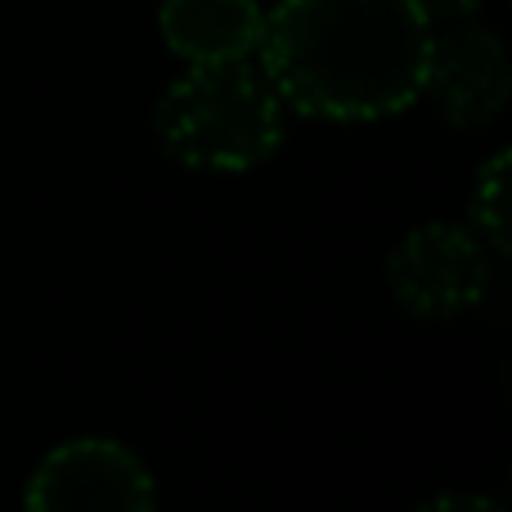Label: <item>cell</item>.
I'll use <instances>...</instances> for the list:
<instances>
[{"mask_svg": "<svg viewBox=\"0 0 512 512\" xmlns=\"http://www.w3.org/2000/svg\"><path fill=\"white\" fill-rule=\"evenodd\" d=\"M432 27L418 0H274L256 63L288 113L387 122L423 99Z\"/></svg>", "mask_w": 512, "mask_h": 512, "instance_id": "cell-1", "label": "cell"}, {"mask_svg": "<svg viewBox=\"0 0 512 512\" xmlns=\"http://www.w3.org/2000/svg\"><path fill=\"white\" fill-rule=\"evenodd\" d=\"M288 108L256 59L194 63L153 108V140L194 176H248L283 149Z\"/></svg>", "mask_w": 512, "mask_h": 512, "instance_id": "cell-2", "label": "cell"}, {"mask_svg": "<svg viewBox=\"0 0 512 512\" xmlns=\"http://www.w3.org/2000/svg\"><path fill=\"white\" fill-rule=\"evenodd\" d=\"M495 261L499 256L468 221H423L391 243L382 279L409 319L450 324L490 301Z\"/></svg>", "mask_w": 512, "mask_h": 512, "instance_id": "cell-3", "label": "cell"}, {"mask_svg": "<svg viewBox=\"0 0 512 512\" xmlns=\"http://www.w3.org/2000/svg\"><path fill=\"white\" fill-rule=\"evenodd\" d=\"M23 512H158V477L117 436H68L27 472Z\"/></svg>", "mask_w": 512, "mask_h": 512, "instance_id": "cell-4", "label": "cell"}, {"mask_svg": "<svg viewBox=\"0 0 512 512\" xmlns=\"http://www.w3.org/2000/svg\"><path fill=\"white\" fill-rule=\"evenodd\" d=\"M423 99L454 131H490L512 104V59L504 36L477 14L436 23Z\"/></svg>", "mask_w": 512, "mask_h": 512, "instance_id": "cell-5", "label": "cell"}, {"mask_svg": "<svg viewBox=\"0 0 512 512\" xmlns=\"http://www.w3.org/2000/svg\"><path fill=\"white\" fill-rule=\"evenodd\" d=\"M261 27V0H162L158 5V36L185 68L256 59Z\"/></svg>", "mask_w": 512, "mask_h": 512, "instance_id": "cell-6", "label": "cell"}, {"mask_svg": "<svg viewBox=\"0 0 512 512\" xmlns=\"http://www.w3.org/2000/svg\"><path fill=\"white\" fill-rule=\"evenodd\" d=\"M508 162L512 149H495L472 176L468 194V225L486 239V248L508 261L512 256V234H508Z\"/></svg>", "mask_w": 512, "mask_h": 512, "instance_id": "cell-7", "label": "cell"}, {"mask_svg": "<svg viewBox=\"0 0 512 512\" xmlns=\"http://www.w3.org/2000/svg\"><path fill=\"white\" fill-rule=\"evenodd\" d=\"M414 512H508L504 499L486 495V490H436Z\"/></svg>", "mask_w": 512, "mask_h": 512, "instance_id": "cell-8", "label": "cell"}, {"mask_svg": "<svg viewBox=\"0 0 512 512\" xmlns=\"http://www.w3.org/2000/svg\"><path fill=\"white\" fill-rule=\"evenodd\" d=\"M418 5H423V14L432 18V23H445V18L481 14V5H486V0H418Z\"/></svg>", "mask_w": 512, "mask_h": 512, "instance_id": "cell-9", "label": "cell"}]
</instances>
